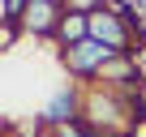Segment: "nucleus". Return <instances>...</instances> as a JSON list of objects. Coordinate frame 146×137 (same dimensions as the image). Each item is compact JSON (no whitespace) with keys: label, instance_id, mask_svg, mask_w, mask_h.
<instances>
[{"label":"nucleus","instance_id":"7","mask_svg":"<svg viewBox=\"0 0 146 137\" xmlns=\"http://www.w3.org/2000/svg\"><path fill=\"white\" fill-rule=\"evenodd\" d=\"M26 5H30V0H5V13H0V17H5V26H17L22 13H26Z\"/></svg>","mask_w":146,"mask_h":137},{"label":"nucleus","instance_id":"4","mask_svg":"<svg viewBox=\"0 0 146 137\" xmlns=\"http://www.w3.org/2000/svg\"><path fill=\"white\" fill-rule=\"evenodd\" d=\"M60 17H64V9L56 5V0H30L26 13H22V22H17V30L30 34V39H56Z\"/></svg>","mask_w":146,"mask_h":137},{"label":"nucleus","instance_id":"1","mask_svg":"<svg viewBox=\"0 0 146 137\" xmlns=\"http://www.w3.org/2000/svg\"><path fill=\"white\" fill-rule=\"evenodd\" d=\"M137 120H142V99L137 94H120V90L95 86L82 99V124L90 133H133Z\"/></svg>","mask_w":146,"mask_h":137},{"label":"nucleus","instance_id":"5","mask_svg":"<svg viewBox=\"0 0 146 137\" xmlns=\"http://www.w3.org/2000/svg\"><path fill=\"white\" fill-rule=\"evenodd\" d=\"M82 90L78 86H60L52 99H47V107H43V124L47 128H69V124H82Z\"/></svg>","mask_w":146,"mask_h":137},{"label":"nucleus","instance_id":"8","mask_svg":"<svg viewBox=\"0 0 146 137\" xmlns=\"http://www.w3.org/2000/svg\"><path fill=\"white\" fill-rule=\"evenodd\" d=\"M56 137H90L86 124H69V128H56Z\"/></svg>","mask_w":146,"mask_h":137},{"label":"nucleus","instance_id":"6","mask_svg":"<svg viewBox=\"0 0 146 137\" xmlns=\"http://www.w3.org/2000/svg\"><path fill=\"white\" fill-rule=\"evenodd\" d=\"M86 39H90V17H86V13H69V9H64L60 30H56V43H60V47H73V43H86Z\"/></svg>","mask_w":146,"mask_h":137},{"label":"nucleus","instance_id":"2","mask_svg":"<svg viewBox=\"0 0 146 137\" xmlns=\"http://www.w3.org/2000/svg\"><path fill=\"white\" fill-rule=\"evenodd\" d=\"M133 34H142V39H146L142 17H137V22H125V17H120V13H112V9L90 13V39H95V43H103L108 51H116V56H133Z\"/></svg>","mask_w":146,"mask_h":137},{"label":"nucleus","instance_id":"9","mask_svg":"<svg viewBox=\"0 0 146 137\" xmlns=\"http://www.w3.org/2000/svg\"><path fill=\"white\" fill-rule=\"evenodd\" d=\"M90 137H129V133H90Z\"/></svg>","mask_w":146,"mask_h":137},{"label":"nucleus","instance_id":"3","mask_svg":"<svg viewBox=\"0 0 146 137\" xmlns=\"http://www.w3.org/2000/svg\"><path fill=\"white\" fill-rule=\"evenodd\" d=\"M116 51H108L103 43L86 39V43H73V47H60V64L69 68V77H78V82H99V73L108 68Z\"/></svg>","mask_w":146,"mask_h":137}]
</instances>
